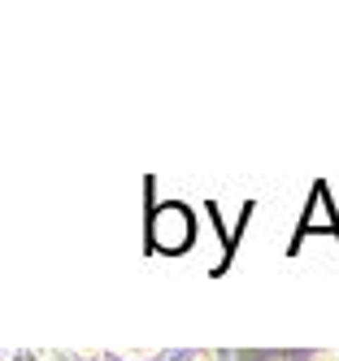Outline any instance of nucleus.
Here are the masks:
<instances>
[{"label": "nucleus", "instance_id": "obj_1", "mask_svg": "<svg viewBox=\"0 0 339 361\" xmlns=\"http://www.w3.org/2000/svg\"><path fill=\"white\" fill-rule=\"evenodd\" d=\"M9 361H44V353H26L22 348V353H9Z\"/></svg>", "mask_w": 339, "mask_h": 361}, {"label": "nucleus", "instance_id": "obj_2", "mask_svg": "<svg viewBox=\"0 0 339 361\" xmlns=\"http://www.w3.org/2000/svg\"><path fill=\"white\" fill-rule=\"evenodd\" d=\"M183 361H222V357H218V353H187Z\"/></svg>", "mask_w": 339, "mask_h": 361}, {"label": "nucleus", "instance_id": "obj_3", "mask_svg": "<svg viewBox=\"0 0 339 361\" xmlns=\"http://www.w3.org/2000/svg\"><path fill=\"white\" fill-rule=\"evenodd\" d=\"M313 361H339V353H318Z\"/></svg>", "mask_w": 339, "mask_h": 361}]
</instances>
